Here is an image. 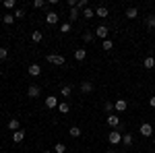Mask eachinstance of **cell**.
<instances>
[{"label": "cell", "mask_w": 155, "mask_h": 153, "mask_svg": "<svg viewBox=\"0 0 155 153\" xmlns=\"http://www.w3.org/2000/svg\"><path fill=\"white\" fill-rule=\"evenodd\" d=\"M122 135H124V132H122V130H112V132H110V135H107V141H110V145H118V143H122Z\"/></svg>", "instance_id": "cell-1"}, {"label": "cell", "mask_w": 155, "mask_h": 153, "mask_svg": "<svg viewBox=\"0 0 155 153\" xmlns=\"http://www.w3.org/2000/svg\"><path fill=\"white\" fill-rule=\"evenodd\" d=\"M139 132H141V137H145V139H149V137H153V126L149 124V122H143L141 124V128H139Z\"/></svg>", "instance_id": "cell-2"}, {"label": "cell", "mask_w": 155, "mask_h": 153, "mask_svg": "<svg viewBox=\"0 0 155 153\" xmlns=\"http://www.w3.org/2000/svg\"><path fill=\"white\" fill-rule=\"evenodd\" d=\"M50 62V64H54V66H62L66 60H64V56H60V54H48V58H46Z\"/></svg>", "instance_id": "cell-3"}, {"label": "cell", "mask_w": 155, "mask_h": 153, "mask_svg": "<svg viewBox=\"0 0 155 153\" xmlns=\"http://www.w3.org/2000/svg\"><path fill=\"white\" fill-rule=\"evenodd\" d=\"M106 124H107V126H112V128H118V126H120V116H118V114H107V116H106Z\"/></svg>", "instance_id": "cell-4"}, {"label": "cell", "mask_w": 155, "mask_h": 153, "mask_svg": "<svg viewBox=\"0 0 155 153\" xmlns=\"http://www.w3.org/2000/svg\"><path fill=\"white\" fill-rule=\"evenodd\" d=\"M126 110H128V101H126V99H116V101H114V112L122 114V112H126Z\"/></svg>", "instance_id": "cell-5"}, {"label": "cell", "mask_w": 155, "mask_h": 153, "mask_svg": "<svg viewBox=\"0 0 155 153\" xmlns=\"http://www.w3.org/2000/svg\"><path fill=\"white\" fill-rule=\"evenodd\" d=\"M27 95H29V97H39V95H41V87H39V85H35V83H33V85H29Z\"/></svg>", "instance_id": "cell-6"}, {"label": "cell", "mask_w": 155, "mask_h": 153, "mask_svg": "<svg viewBox=\"0 0 155 153\" xmlns=\"http://www.w3.org/2000/svg\"><path fill=\"white\" fill-rule=\"evenodd\" d=\"M107 35H110V29H107L106 25H99L95 29V37H101V39H107Z\"/></svg>", "instance_id": "cell-7"}, {"label": "cell", "mask_w": 155, "mask_h": 153, "mask_svg": "<svg viewBox=\"0 0 155 153\" xmlns=\"http://www.w3.org/2000/svg\"><path fill=\"white\" fill-rule=\"evenodd\" d=\"M60 21V17H58V12H54V11H50L48 15H46V23L48 25H56Z\"/></svg>", "instance_id": "cell-8"}, {"label": "cell", "mask_w": 155, "mask_h": 153, "mask_svg": "<svg viewBox=\"0 0 155 153\" xmlns=\"http://www.w3.org/2000/svg\"><path fill=\"white\" fill-rule=\"evenodd\" d=\"M72 56H74V60H77V62H83V60L87 58V50H83V48H77Z\"/></svg>", "instance_id": "cell-9"}, {"label": "cell", "mask_w": 155, "mask_h": 153, "mask_svg": "<svg viewBox=\"0 0 155 153\" xmlns=\"http://www.w3.org/2000/svg\"><path fill=\"white\" fill-rule=\"evenodd\" d=\"M79 89H81V93H91L93 91V83L91 81H83L79 85Z\"/></svg>", "instance_id": "cell-10"}, {"label": "cell", "mask_w": 155, "mask_h": 153, "mask_svg": "<svg viewBox=\"0 0 155 153\" xmlns=\"http://www.w3.org/2000/svg\"><path fill=\"white\" fill-rule=\"evenodd\" d=\"M27 71H29V75H31V77H39V75H41V66L33 62V64H29V68H27Z\"/></svg>", "instance_id": "cell-11"}, {"label": "cell", "mask_w": 155, "mask_h": 153, "mask_svg": "<svg viewBox=\"0 0 155 153\" xmlns=\"http://www.w3.org/2000/svg\"><path fill=\"white\" fill-rule=\"evenodd\" d=\"M56 106H58V99H56V95H48V97H46V108H48V110H54Z\"/></svg>", "instance_id": "cell-12"}, {"label": "cell", "mask_w": 155, "mask_h": 153, "mask_svg": "<svg viewBox=\"0 0 155 153\" xmlns=\"http://www.w3.org/2000/svg\"><path fill=\"white\" fill-rule=\"evenodd\" d=\"M23 139H25V130L23 128H19V130L12 132V141H15V143H21Z\"/></svg>", "instance_id": "cell-13"}, {"label": "cell", "mask_w": 155, "mask_h": 153, "mask_svg": "<svg viewBox=\"0 0 155 153\" xmlns=\"http://www.w3.org/2000/svg\"><path fill=\"white\" fill-rule=\"evenodd\" d=\"M132 143H134L132 135H130V132H124V135H122V145H124V147H130Z\"/></svg>", "instance_id": "cell-14"}, {"label": "cell", "mask_w": 155, "mask_h": 153, "mask_svg": "<svg viewBox=\"0 0 155 153\" xmlns=\"http://www.w3.org/2000/svg\"><path fill=\"white\" fill-rule=\"evenodd\" d=\"M137 17H139V8H137V6L126 8V19H137Z\"/></svg>", "instance_id": "cell-15"}, {"label": "cell", "mask_w": 155, "mask_h": 153, "mask_svg": "<svg viewBox=\"0 0 155 153\" xmlns=\"http://www.w3.org/2000/svg\"><path fill=\"white\" fill-rule=\"evenodd\" d=\"M68 135H71L72 139H79V137L83 135V130L79 128V126H71V130H68Z\"/></svg>", "instance_id": "cell-16"}, {"label": "cell", "mask_w": 155, "mask_h": 153, "mask_svg": "<svg viewBox=\"0 0 155 153\" xmlns=\"http://www.w3.org/2000/svg\"><path fill=\"white\" fill-rule=\"evenodd\" d=\"M143 66H145V68H149V71H151V68L155 66V58H153V56H147V58L143 60Z\"/></svg>", "instance_id": "cell-17"}, {"label": "cell", "mask_w": 155, "mask_h": 153, "mask_svg": "<svg viewBox=\"0 0 155 153\" xmlns=\"http://www.w3.org/2000/svg\"><path fill=\"white\" fill-rule=\"evenodd\" d=\"M145 25H147L149 29H155V15H147V17H145Z\"/></svg>", "instance_id": "cell-18"}, {"label": "cell", "mask_w": 155, "mask_h": 153, "mask_svg": "<svg viewBox=\"0 0 155 153\" xmlns=\"http://www.w3.org/2000/svg\"><path fill=\"white\" fill-rule=\"evenodd\" d=\"M60 93H62V97H64V99H68V97H71V93H72V87H71V85H64V87L60 89Z\"/></svg>", "instance_id": "cell-19"}, {"label": "cell", "mask_w": 155, "mask_h": 153, "mask_svg": "<svg viewBox=\"0 0 155 153\" xmlns=\"http://www.w3.org/2000/svg\"><path fill=\"white\" fill-rule=\"evenodd\" d=\"M107 15H110V11H107L106 6H97L95 8V17H104V19H106Z\"/></svg>", "instance_id": "cell-20"}, {"label": "cell", "mask_w": 155, "mask_h": 153, "mask_svg": "<svg viewBox=\"0 0 155 153\" xmlns=\"http://www.w3.org/2000/svg\"><path fill=\"white\" fill-rule=\"evenodd\" d=\"M81 17H85V19H93V17H95V11H93L91 6H87V8L81 12Z\"/></svg>", "instance_id": "cell-21"}, {"label": "cell", "mask_w": 155, "mask_h": 153, "mask_svg": "<svg viewBox=\"0 0 155 153\" xmlns=\"http://www.w3.org/2000/svg\"><path fill=\"white\" fill-rule=\"evenodd\" d=\"M6 126H8V130H12V132H15V130H19V120H17V118H11Z\"/></svg>", "instance_id": "cell-22"}, {"label": "cell", "mask_w": 155, "mask_h": 153, "mask_svg": "<svg viewBox=\"0 0 155 153\" xmlns=\"http://www.w3.org/2000/svg\"><path fill=\"white\" fill-rule=\"evenodd\" d=\"M79 17H81V11H79L77 6H74V8H71V17H68V19H71V23H74Z\"/></svg>", "instance_id": "cell-23"}, {"label": "cell", "mask_w": 155, "mask_h": 153, "mask_svg": "<svg viewBox=\"0 0 155 153\" xmlns=\"http://www.w3.org/2000/svg\"><path fill=\"white\" fill-rule=\"evenodd\" d=\"M83 42H87V44H93V42H95V33H91V31L83 33Z\"/></svg>", "instance_id": "cell-24"}, {"label": "cell", "mask_w": 155, "mask_h": 153, "mask_svg": "<svg viewBox=\"0 0 155 153\" xmlns=\"http://www.w3.org/2000/svg\"><path fill=\"white\" fill-rule=\"evenodd\" d=\"M68 110H71L68 101H62V104H58V112H60V114H68Z\"/></svg>", "instance_id": "cell-25"}, {"label": "cell", "mask_w": 155, "mask_h": 153, "mask_svg": "<svg viewBox=\"0 0 155 153\" xmlns=\"http://www.w3.org/2000/svg\"><path fill=\"white\" fill-rule=\"evenodd\" d=\"M2 23L4 25H12L15 23V15H8V12H6V15L2 17Z\"/></svg>", "instance_id": "cell-26"}, {"label": "cell", "mask_w": 155, "mask_h": 153, "mask_svg": "<svg viewBox=\"0 0 155 153\" xmlns=\"http://www.w3.org/2000/svg\"><path fill=\"white\" fill-rule=\"evenodd\" d=\"M104 112L106 114H114V101H106L104 104Z\"/></svg>", "instance_id": "cell-27"}, {"label": "cell", "mask_w": 155, "mask_h": 153, "mask_svg": "<svg viewBox=\"0 0 155 153\" xmlns=\"http://www.w3.org/2000/svg\"><path fill=\"white\" fill-rule=\"evenodd\" d=\"M31 39H33L35 44H39V42L44 39V33H41V31H33V33H31Z\"/></svg>", "instance_id": "cell-28"}, {"label": "cell", "mask_w": 155, "mask_h": 153, "mask_svg": "<svg viewBox=\"0 0 155 153\" xmlns=\"http://www.w3.org/2000/svg\"><path fill=\"white\" fill-rule=\"evenodd\" d=\"M54 153H66V145H64V143H56Z\"/></svg>", "instance_id": "cell-29"}, {"label": "cell", "mask_w": 155, "mask_h": 153, "mask_svg": "<svg viewBox=\"0 0 155 153\" xmlns=\"http://www.w3.org/2000/svg\"><path fill=\"white\" fill-rule=\"evenodd\" d=\"M112 48H114V42H112V39H104V44H101V50H112Z\"/></svg>", "instance_id": "cell-30"}, {"label": "cell", "mask_w": 155, "mask_h": 153, "mask_svg": "<svg viewBox=\"0 0 155 153\" xmlns=\"http://www.w3.org/2000/svg\"><path fill=\"white\" fill-rule=\"evenodd\" d=\"M71 29H72L71 23H62L60 25V33H71Z\"/></svg>", "instance_id": "cell-31"}, {"label": "cell", "mask_w": 155, "mask_h": 153, "mask_svg": "<svg viewBox=\"0 0 155 153\" xmlns=\"http://www.w3.org/2000/svg\"><path fill=\"white\" fill-rule=\"evenodd\" d=\"M15 4H17L15 0H4V2H2V6H4L6 11H11V8H15Z\"/></svg>", "instance_id": "cell-32"}, {"label": "cell", "mask_w": 155, "mask_h": 153, "mask_svg": "<svg viewBox=\"0 0 155 153\" xmlns=\"http://www.w3.org/2000/svg\"><path fill=\"white\" fill-rule=\"evenodd\" d=\"M87 6H89V4H87V0H77V8H79L81 12H83Z\"/></svg>", "instance_id": "cell-33"}, {"label": "cell", "mask_w": 155, "mask_h": 153, "mask_svg": "<svg viewBox=\"0 0 155 153\" xmlns=\"http://www.w3.org/2000/svg\"><path fill=\"white\" fill-rule=\"evenodd\" d=\"M15 19H25V11L23 8H17V11H15Z\"/></svg>", "instance_id": "cell-34"}, {"label": "cell", "mask_w": 155, "mask_h": 153, "mask_svg": "<svg viewBox=\"0 0 155 153\" xmlns=\"http://www.w3.org/2000/svg\"><path fill=\"white\" fill-rule=\"evenodd\" d=\"M8 58V50L6 48H0V60H6Z\"/></svg>", "instance_id": "cell-35"}, {"label": "cell", "mask_w": 155, "mask_h": 153, "mask_svg": "<svg viewBox=\"0 0 155 153\" xmlns=\"http://www.w3.org/2000/svg\"><path fill=\"white\" fill-rule=\"evenodd\" d=\"M44 6H46L44 0H35V2H33V8H44Z\"/></svg>", "instance_id": "cell-36"}, {"label": "cell", "mask_w": 155, "mask_h": 153, "mask_svg": "<svg viewBox=\"0 0 155 153\" xmlns=\"http://www.w3.org/2000/svg\"><path fill=\"white\" fill-rule=\"evenodd\" d=\"M149 106H151V108H155V95L151 97V99H149Z\"/></svg>", "instance_id": "cell-37"}, {"label": "cell", "mask_w": 155, "mask_h": 153, "mask_svg": "<svg viewBox=\"0 0 155 153\" xmlns=\"http://www.w3.org/2000/svg\"><path fill=\"white\" fill-rule=\"evenodd\" d=\"M44 153H54V149H46V151H44Z\"/></svg>", "instance_id": "cell-38"}, {"label": "cell", "mask_w": 155, "mask_h": 153, "mask_svg": "<svg viewBox=\"0 0 155 153\" xmlns=\"http://www.w3.org/2000/svg\"><path fill=\"white\" fill-rule=\"evenodd\" d=\"M106 153H116V151H114V149H107V151Z\"/></svg>", "instance_id": "cell-39"}, {"label": "cell", "mask_w": 155, "mask_h": 153, "mask_svg": "<svg viewBox=\"0 0 155 153\" xmlns=\"http://www.w3.org/2000/svg\"><path fill=\"white\" fill-rule=\"evenodd\" d=\"M116 153H124V151H116Z\"/></svg>", "instance_id": "cell-40"}, {"label": "cell", "mask_w": 155, "mask_h": 153, "mask_svg": "<svg viewBox=\"0 0 155 153\" xmlns=\"http://www.w3.org/2000/svg\"><path fill=\"white\" fill-rule=\"evenodd\" d=\"M153 145H155V137H153Z\"/></svg>", "instance_id": "cell-41"}, {"label": "cell", "mask_w": 155, "mask_h": 153, "mask_svg": "<svg viewBox=\"0 0 155 153\" xmlns=\"http://www.w3.org/2000/svg\"><path fill=\"white\" fill-rule=\"evenodd\" d=\"M0 118H2V112H0Z\"/></svg>", "instance_id": "cell-42"}, {"label": "cell", "mask_w": 155, "mask_h": 153, "mask_svg": "<svg viewBox=\"0 0 155 153\" xmlns=\"http://www.w3.org/2000/svg\"><path fill=\"white\" fill-rule=\"evenodd\" d=\"M151 153H155V149H153V151H151Z\"/></svg>", "instance_id": "cell-43"}, {"label": "cell", "mask_w": 155, "mask_h": 153, "mask_svg": "<svg viewBox=\"0 0 155 153\" xmlns=\"http://www.w3.org/2000/svg\"><path fill=\"white\" fill-rule=\"evenodd\" d=\"M0 23H2V19H0Z\"/></svg>", "instance_id": "cell-44"}]
</instances>
